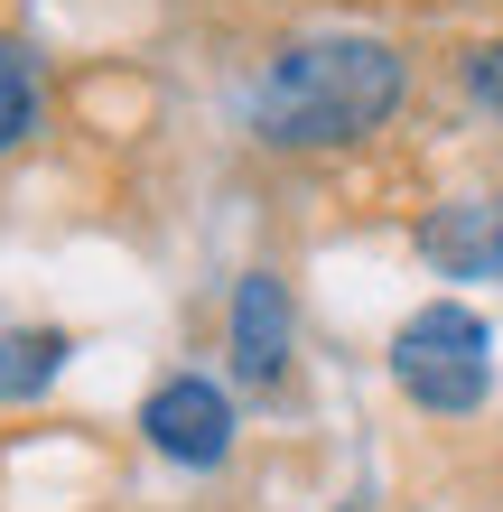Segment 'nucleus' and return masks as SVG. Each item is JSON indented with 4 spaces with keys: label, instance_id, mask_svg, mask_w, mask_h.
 I'll use <instances>...</instances> for the list:
<instances>
[{
    "label": "nucleus",
    "instance_id": "6",
    "mask_svg": "<svg viewBox=\"0 0 503 512\" xmlns=\"http://www.w3.org/2000/svg\"><path fill=\"white\" fill-rule=\"evenodd\" d=\"M66 336L56 326H0V401H38V391L66 373Z\"/></svg>",
    "mask_w": 503,
    "mask_h": 512
},
{
    "label": "nucleus",
    "instance_id": "3",
    "mask_svg": "<svg viewBox=\"0 0 503 512\" xmlns=\"http://www.w3.org/2000/svg\"><path fill=\"white\" fill-rule=\"evenodd\" d=\"M140 438H150L168 466H224L233 457V401H224V382L168 373L150 401H140Z\"/></svg>",
    "mask_w": 503,
    "mask_h": 512
},
{
    "label": "nucleus",
    "instance_id": "8",
    "mask_svg": "<svg viewBox=\"0 0 503 512\" xmlns=\"http://www.w3.org/2000/svg\"><path fill=\"white\" fill-rule=\"evenodd\" d=\"M466 94H476L494 122H503V38H485V47H466Z\"/></svg>",
    "mask_w": 503,
    "mask_h": 512
},
{
    "label": "nucleus",
    "instance_id": "4",
    "mask_svg": "<svg viewBox=\"0 0 503 512\" xmlns=\"http://www.w3.org/2000/svg\"><path fill=\"white\" fill-rule=\"evenodd\" d=\"M233 373L271 391L289 373V289L280 270H243L233 280Z\"/></svg>",
    "mask_w": 503,
    "mask_h": 512
},
{
    "label": "nucleus",
    "instance_id": "1",
    "mask_svg": "<svg viewBox=\"0 0 503 512\" xmlns=\"http://www.w3.org/2000/svg\"><path fill=\"white\" fill-rule=\"evenodd\" d=\"M410 66L392 38H364V28H327V38H289L252 84V131L271 149H345L373 140L401 112Z\"/></svg>",
    "mask_w": 503,
    "mask_h": 512
},
{
    "label": "nucleus",
    "instance_id": "9",
    "mask_svg": "<svg viewBox=\"0 0 503 512\" xmlns=\"http://www.w3.org/2000/svg\"><path fill=\"white\" fill-rule=\"evenodd\" d=\"M494 280H503V252H494Z\"/></svg>",
    "mask_w": 503,
    "mask_h": 512
},
{
    "label": "nucleus",
    "instance_id": "2",
    "mask_svg": "<svg viewBox=\"0 0 503 512\" xmlns=\"http://www.w3.org/2000/svg\"><path fill=\"white\" fill-rule=\"evenodd\" d=\"M392 382L410 410L429 419H476L485 391H494V336L476 308H457V298H429L420 317L392 336Z\"/></svg>",
    "mask_w": 503,
    "mask_h": 512
},
{
    "label": "nucleus",
    "instance_id": "7",
    "mask_svg": "<svg viewBox=\"0 0 503 512\" xmlns=\"http://www.w3.org/2000/svg\"><path fill=\"white\" fill-rule=\"evenodd\" d=\"M38 131V56H28L19 38H0V159Z\"/></svg>",
    "mask_w": 503,
    "mask_h": 512
},
{
    "label": "nucleus",
    "instance_id": "5",
    "mask_svg": "<svg viewBox=\"0 0 503 512\" xmlns=\"http://www.w3.org/2000/svg\"><path fill=\"white\" fill-rule=\"evenodd\" d=\"M420 252L448 270V280H494V252H503V196H457L420 224Z\"/></svg>",
    "mask_w": 503,
    "mask_h": 512
}]
</instances>
